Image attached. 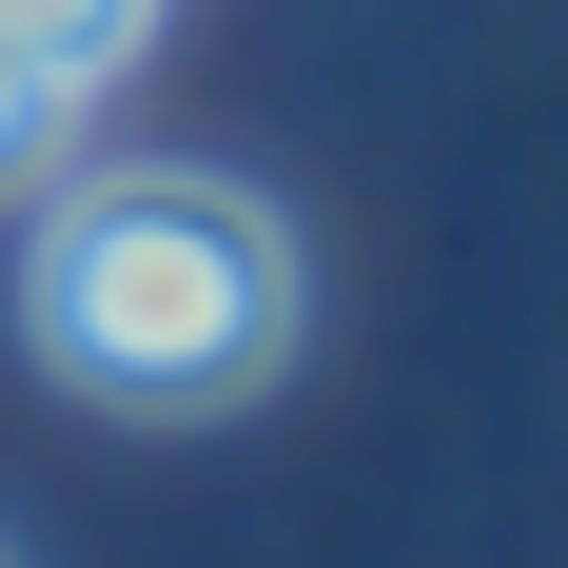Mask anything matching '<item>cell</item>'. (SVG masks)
Returning a JSON list of instances; mask_svg holds the SVG:
<instances>
[{
  "instance_id": "277c9868",
  "label": "cell",
  "mask_w": 568,
  "mask_h": 568,
  "mask_svg": "<svg viewBox=\"0 0 568 568\" xmlns=\"http://www.w3.org/2000/svg\"><path fill=\"white\" fill-rule=\"evenodd\" d=\"M0 568H20V549H0Z\"/></svg>"
},
{
  "instance_id": "7a4b0ae2",
  "label": "cell",
  "mask_w": 568,
  "mask_h": 568,
  "mask_svg": "<svg viewBox=\"0 0 568 568\" xmlns=\"http://www.w3.org/2000/svg\"><path fill=\"white\" fill-rule=\"evenodd\" d=\"M79 99H99V79H59V59L0 40V196H40V176L79 158Z\"/></svg>"
},
{
  "instance_id": "3957f363",
  "label": "cell",
  "mask_w": 568,
  "mask_h": 568,
  "mask_svg": "<svg viewBox=\"0 0 568 568\" xmlns=\"http://www.w3.org/2000/svg\"><path fill=\"white\" fill-rule=\"evenodd\" d=\"M0 40L59 59V79H118V59L158 40V0H0Z\"/></svg>"
},
{
  "instance_id": "6da1fadb",
  "label": "cell",
  "mask_w": 568,
  "mask_h": 568,
  "mask_svg": "<svg viewBox=\"0 0 568 568\" xmlns=\"http://www.w3.org/2000/svg\"><path fill=\"white\" fill-rule=\"evenodd\" d=\"M20 334L99 412H235L294 373V216L196 158L59 176L20 235Z\"/></svg>"
}]
</instances>
